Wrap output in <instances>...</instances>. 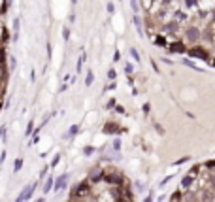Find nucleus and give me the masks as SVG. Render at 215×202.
Here are the masks:
<instances>
[{
  "mask_svg": "<svg viewBox=\"0 0 215 202\" xmlns=\"http://www.w3.org/2000/svg\"><path fill=\"white\" fill-rule=\"evenodd\" d=\"M36 187H38V181H32V183H30L27 189H23V193L17 196V202H25V200H28L30 196H32V193L36 191Z\"/></svg>",
  "mask_w": 215,
  "mask_h": 202,
  "instance_id": "nucleus-1",
  "label": "nucleus"
},
{
  "mask_svg": "<svg viewBox=\"0 0 215 202\" xmlns=\"http://www.w3.org/2000/svg\"><path fill=\"white\" fill-rule=\"evenodd\" d=\"M68 178H70V174H62L60 178H57V179H53V191H62L64 187H66V183H68Z\"/></svg>",
  "mask_w": 215,
  "mask_h": 202,
  "instance_id": "nucleus-2",
  "label": "nucleus"
},
{
  "mask_svg": "<svg viewBox=\"0 0 215 202\" xmlns=\"http://www.w3.org/2000/svg\"><path fill=\"white\" fill-rule=\"evenodd\" d=\"M85 193H89V181H83V183H79L78 187L74 189V193H72V198H76V196H81V195H85Z\"/></svg>",
  "mask_w": 215,
  "mask_h": 202,
  "instance_id": "nucleus-3",
  "label": "nucleus"
},
{
  "mask_svg": "<svg viewBox=\"0 0 215 202\" xmlns=\"http://www.w3.org/2000/svg\"><path fill=\"white\" fill-rule=\"evenodd\" d=\"M102 178H104L106 183H115V185L123 183V176H119V174H106V176H102Z\"/></svg>",
  "mask_w": 215,
  "mask_h": 202,
  "instance_id": "nucleus-4",
  "label": "nucleus"
},
{
  "mask_svg": "<svg viewBox=\"0 0 215 202\" xmlns=\"http://www.w3.org/2000/svg\"><path fill=\"white\" fill-rule=\"evenodd\" d=\"M102 131H104V134H115V132H123V128L117 127V123H106V127Z\"/></svg>",
  "mask_w": 215,
  "mask_h": 202,
  "instance_id": "nucleus-5",
  "label": "nucleus"
},
{
  "mask_svg": "<svg viewBox=\"0 0 215 202\" xmlns=\"http://www.w3.org/2000/svg\"><path fill=\"white\" fill-rule=\"evenodd\" d=\"M102 176H104V174H102V170H100V168H96V172H94V168H93L89 181H94V183H96V181H100V179H102Z\"/></svg>",
  "mask_w": 215,
  "mask_h": 202,
  "instance_id": "nucleus-6",
  "label": "nucleus"
},
{
  "mask_svg": "<svg viewBox=\"0 0 215 202\" xmlns=\"http://www.w3.org/2000/svg\"><path fill=\"white\" fill-rule=\"evenodd\" d=\"M183 49H185V45H183V44H170V45H168V51H172V53H181Z\"/></svg>",
  "mask_w": 215,
  "mask_h": 202,
  "instance_id": "nucleus-7",
  "label": "nucleus"
},
{
  "mask_svg": "<svg viewBox=\"0 0 215 202\" xmlns=\"http://www.w3.org/2000/svg\"><path fill=\"white\" fill-rule=\"evenodd\" d=\"M191 55H192V57H200V59H206V61L209 59V57H208V53H206V51H202V49H200V51H198V47H194V49H191Z\"/></svg>",
  "mask_w": 215,
  "mask_h": 202,
  "instance_id": "nucleus-8",
  "label": "nucleus"
},
{
  "mask_svg": "<svg viewBox=\"0 0 215 202\" xmlns=\"http://www.w3.org/2000/svg\"><path fill=\"white\" fill-rule=\"evenodd\" d=\"M192 181H194V176H185V178L181 179V187H183V189L191 187V185H192Z\"/></svg>",
  "mask_w": 215,
  "mask_h": 202,
  "instance_id": "nucleus-9",
  "label": "nucleus"
},
{
  "mask_svg": "<svg viewBox=\"0 0 215 202\" xmlns=\"http://www.w3.org/2000/svg\"><path fill=\"white\" fill-rule=\"evenodd\" d=\"M78 132H79V125H72V127H70V131L64 134V138H74Z\"/></svg>",
  "mask_w": 215,
  "mask_h": 202,
  "instance_id": "nucleus-10",
  "label": "nucleus"
},
{
  "mask_svg": "<svg viewBox=\"0 0 215 202\" xmlns=\"http://www.w3.org/2000/svg\"><path fill=\"white\" fill-rule=\"evenodd\" d=\"M51 189H53V178H51V176H49V178L45 179V185H44V193L47 195V193H49Z\"/></svg>",
  "mask_w": 215,
  "mask_h": 202,
  "instance_id": "nucleus-11",
  "label": "nucleus"
},
{
  "mask_svg": "<svg viewBox=\"0 0 215 202\" xmlns=\"http://www.w3.org/2000/svg\"><path fill=\"white\" fill-rule=\"evenodd\" d=\"M21 168H23V159L17 157V159H15V163H13V172H19Z\"/></svg>",
  "mask_w": 215,
  "mask_h": 202,
  "instance_id": "nucleus-12",
  "label": "nucleus"
},
{
  "mask_svg": "<svg viewBox=\"0 0 215 202\" xmlns=\"http://www.w3.org/2000/svg\"><path fill=\"white\" fill-rule=\"evenodd\" d=\"M189 160H191V157H189V155H185V157L177 159V160H176V163H174V164H176V166H179V164H185V163H189Z\"/></svg>",
  "mask_w": 215,
  "mask_h": 202,
  "instance_id": "nucleus-13",
  "label": "nucleus"
},
{
  "mask_svg": "<svg viewBox=\"0 0 215 202\" xmlns=\"http://www.w3.org/2000/svg\"><path fill=\"white\" fill-rule=\"evenodd\" d=\"M94 153V147L93 146H85L83 147V155H87V157H89V155H93Z\"/></svg>",
  "mask_w": 215,
  "mask_h": 202,
  "instance_id": "nucleus-14",
  "label": "nucleus"
},
{
  "mask_svg": "<svg viewBox=\"0 0 215 202\" xmlns=\"http://www.w3.org/2000/svg\"><path fill=\"white\" fill-rule=\"evenodd\" d=\"M59 163H60V153H57V155L53 157V160H51V168H55Z\"/></svg>",
  "mask_w": 215,
  "mask_h": 202,
  "instance_id": "nucleus-15",
  "label": "nucleus"
},
{
  "mask_svg": "<svg viewBox=\"0 0 215 202\" xmlns=\"http://www.w3.org/2000/svg\"><path fill=\"white\" fill-rule=\"evenodd\" d=\"M172 178H174V174H170V176H166V178H164V179H162V181H161V183H158V187H161V189H162V187H164V185H166V183H168V181H170Z\"/></svg>",
  "mask_w": 215,
  "mask_h": 202,
  "instance_id": "nucleus-16",
  "label": "nucleus"
},
{
  "mask_svg": "<svg viewBox=\"0 0 215 202\" xmlns=\"http://www.w3.org/2000/svg\"><path fill=\"white\" fill-rule=\"evenodd\" d=\"M111 146H113V149H115V151H119V149H121V140H119V138H115Z\"/></svg>",
  "mask_w": 215,
  "mask_h": 202,
  "instance_id": "nucleus-17",
  "label": "nucleus"
},
{
  "mask_svg": "<svg viewBox=\"0 0 215 202\" xmlns=\"http://www.w3.org/2000/svg\"><path fill=\"white\" fill-rule=\"evenodd\" d=\"M38 142H40L38 134H34V136H32V140H30V142H28V146H36V144H38Z\"/></svg>",
  "mask_w": 215,
  "mask_h": 202,
  "instance_id": "nucleus-18",
  "label": "nucleus"
},
{
  "mask_svg": "<svg viewBox=\"0 0 215 202\" xmlns=\"http://www.w3.org/2000/svg\"><path fill=\"white\" fill-rule=\"evenodd\" d=\"M130 55H132V59H134V61H140V55H138L136 49H130Z\"/></svg>",
  "mask_w": 215,
  "mask_h": 202,
  "instance_id": "nucleus-19",
  "label": "nucleus"
},
{
  "mask_svg": "<svg viewBox=\"0 0 215 202\" xmlns=\"http://www.w3.org/2000/svg\"><path fill=\"white\" fill-rule=\"evenodd\" d=\"M136 191H145V185L142 181H136Z\"/></svg>",
  "mask_w": 215,
  "mask_h": 202,
  "instance_id": "nucleus-20",
  "label": "nucleus"
},
{
  "mask_svg": "<svg viewBox=\"0 0 215 202\" xmlns=\"http://www.w3.org/2000/svg\"><path fill=\"white\" fill-rule=\"evenodd\" d=\"M115 76H117V74H115V70H113V68L108 72V79H115Z\"/></svg>",
  "mask_w": 215,
  "mask_h": 202,
  "instance_id": "nucleus-21",
  "label": "nucleus"
},
{
  "mask_svg": "<svg viewBox=\"0 0 215 202\" xmlns=\"http://www.w3.org/2000/svg\"><path fill=\"white\" fill-rule=\"evenodd\" d=\"M142 202H153V191H149V195H147Z\"/></svg>",
  "mask_w": 215,
  "mask_h": 202,
  "instance_id": "nucleus-22",
  "label": "nucleus"
},
{
  "mask_svg": "<svg viewBox=\"0 0 215 202\" xmlns=\"http://www.w3.org/2000/svg\"><path fill=\"white\" fill-rule=\"evenodd\" d=\"M85 83H87V85H91V83H93V74H91V72L87 74V79H85Z\"/></svg>",
  "mask_w": 215,
  "mask_h": 202,
  "instance_id": "nucleus-23",
  "label": "nucleus"
},
{
  "mask_svg": "<svg viewBox=\"0 0 215 202\" xmlns=\"http://www.w3.org/2000/svg\"><path fill=\"white\" fill-rule=\"evenodd\" d=\"M32 127H34V121H30L28 125H27V136H28L30 132H32Z\"/></svg>",
  "mask_w": 215,
  "mask_h": 202,
  "instance_id": "nucleus-24",
  "label": "nucleus"
},
{
  "mask_svg": "<svg viewBox=\"0 0 215 202\" xmlns=\"http://www.w3.org/2000/svg\"><path fill=\"white\" fill-rule=\"evenodd\" d=\"M6 155H8V153H6V149H4V151L0 153V164H4V160H6Z\"/></svg>",
  "mask_w": 215,
  "mask_h": 202,
  "instance_id": "nucleus-25",
  "label": "nucleus"
},
{
  "mask_svg": "<svg viewBox=\"0 0 215 202\" xmlns=\"http://www.w3.org/2000/svg\"><path fill=\"white\" fill-rule=\"evenodd\" d=\"M47 170H49V166H45V168L42 170V172H40V179H44V178H45V174H47Z\"/></svg>",
  "mask_w": 215,
  "mask_h": 202,
  "instance_id": "nucleus-26",
  "label": "nucleus"
},
{
  "mask_svg": "<svg viewBox=\"0 0 215 202\" xmlns=\"http://www.w3.org/2000/svg\"><path fill=\"white\" fill-rule=\"evenodd\" d=\"M6 132H8V128H6V127H2V128H0V140H2V136L6 138Z\"/></svg>",
  "mask_w": 215,
  "mask_h": 202,
  "instance_id": "nucleus-27",
  "label": "nucleus"
},
{
  "mask_svg": "<svg viewBox=\"0 0 215 202\" xmlns=\"http://www.w3.org/2000/svg\"><path fill=\"white\" fill-rule=\"evenodd\" d=\"M149 108H151L149 104H143V113H149Z\"/></svg>",
  "mask_w": 215,
  "mask_h": 202,
  "instance_id": "nucleus-28",
  "label": "nucleus"
},
{
  "mask_svg": "<svg viewBox=\"0 0 215 202\" xmlns=\"http://www.w3.org/2000/svg\"><path fill=\"white\" fill-rule=\"evenodd\" d=\"M62 36H64V40H68V38H70V32H68V28H64V34H62Z\"/></svg>",
  "mask_w": 215,
  "mask_h": 202,
  "instance_id": "nucleus-29",
  "label": "nucleus"
},
{
  "mask_svg": "<svg viewBox=\"0 0 215 202\" xmlns=\"http://www.w3.org/2000/svg\"><path fill=\"white\" fill-rule=\"evenodd\" d=\"M115 110H117V112H119V113H125V108H123V106H117V108H115Z\"/></svg>",
  "mask_w": 215,
  "mask_h": 202,
  "instance_id": "nucleus-30",
  "label": "nucleus"
},
{
  "mask_svg": "<svg viewBox=\"0 0 215 202\" xmlns=\"http://www.w3.org/2000/svg\"><path fill=\"white\" fill-rule=\"evenodd\" d=\"M164 198H166V195H161V196H158V200H155V202H164Z\"/></svg>",
  "mask_w": 215,
  "mask_h": 202,
  "instance_id": "nucleus-31",
  "label": "nucleus"
},
{
  "mask_svg": "<svg viewBox=\"0 0 215 202\" xmlns=\"http://www.w3.org/2000/svg\"><path fill=\"white\" fill-rule=\"evenodd\" d=\"M36 202H45V198H38V200H36Z\"/></svg>",
  "mask_w": 215,
  "mask_h": 202,
  "instance_id": "nucleus-32",
  "label": "nucleus"
},
{
  "mask_svg": "<svg viewBox=\"0 0 215 202\" xmlns=\"http://www.w3.org/2000/svg\"><path fill=\"white\" fill-rule=\"evenodd\" d=\"M72 2H76V0H72Z\"/></svg>",
  "mask_w": 215,
  "mask_h": 202,
  "instance_id": "nucleus-33",
  "label": "nucleus"
},
{
  "mask_svg": "<svg viewBox=\"0 0 215 202\" xmlns=\"http://www.w3.org/2000/svg\"><path fill=\"white\" fill-rule=\"evenodd\" d=\"M15 202H17V200H15Z\"/></svg>",
  "mask_w": 215,
  "mask_h": 202,
  "instance_id": "nucleus-34",
  "label": "nucleus"
}]
</instances>
